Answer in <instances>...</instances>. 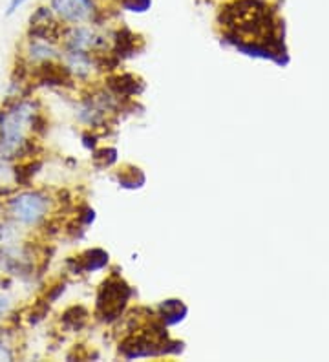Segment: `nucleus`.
<instances>
[{
	"mask_svg": "<svg viewBox=\"0 0 329 362\" xmlns=\"http://www.w3.org/2000/svg\"><path fill=\"white\" fill-rule=\"evenodd\" d=\"M49 198L40 190H24L8 199L6 209L15 222L22 225H39L49 213Z\"/></svg>",
	"mask_w": 329,
	"mask_h": 362,
	"instance_id": "obj_2",
	"label": "nucleus"
},
{
	"mask_svg": "<svg viewBox=\"0 0 329 362\" xmlns=\"http://www.w3.org/2000/svg\"><path fill=\"white\" fill-rule=\"evenodd\" d=\"M108 264V252L101 251V249H92L86 251L82 256L77 258V269L75 271H97Z\"/></svg>",
	"mask_w": 329,
	"mask_h": 362,
	"instance_id": "obj_11",
	"label": "nucleus"
},
{
	"mask_svg": "<svg viewBox=\"0 0 329 362\" xmlns=\"http://www.w3.org/2000/svg\"><path fill=\"white\" fill-rule=\"evenodd\" d=\"M130 296V285L119 276H110L107 282H102L97 293V315L105 322H114L123 315Z\"/></svg>",
	"mask_w": 329,
	"mask_h": 362,
	"instance_id": "obj_3",
	"label": "nucleus"
},
{
	"mask_svg": "<svg viewBox=\"0 0 329 362\" xmlns=\"http://www.w3.org/2000/svg\"><path fill=\"white\" fill-rule=\"evenodd\" d=\"M13 357L15 355L10 346L4 340H0V361H13Z\"/></svg>",
	"mask_w": 329,
	"mask_h": 362,
	"instance_id": "obj_16",
	"label": "nucleus"
},
{
	"mask_svg": "<svg viewBox=\"0 0 329 362\" xmlns=\"http://www.w3.org/2000/svg\"><path fill=\"white\" fill-rule=\"evenodd\" d=\"M0 267L6 269L10 275L26 276L33 271V258L28 255V249L17 246H6L0 251Z\"/></svg>",
	"mask_w": 329,
	"mask_h": 362,
	"instance_id": "obj_7",
	"label": "nucleus"
},
{
	"mask_svg": "<svg viewBox=\"0 0 329 362\" xmlns=\"http://www.w3.org/2000/svg\"><path fill=\"white\" fill-rule=\"evenodd\" d=\"M10 308H11V300L8 299V296L0 295V319L10 311Z\"/></svg>",
	"mask_w": 329,
	"mask_h": 362,
	"instance_id": "obj_17",
	"label": "nucleus"
},
{
	"mask_svg": "<svg viewBox=\"0 0 329 362\" xmlns=\"http://www.w3.org/2000/svg\"><path fill=\"white\" fill-rule=\"evenodd\" d=\"M121 6L128 11H137V13H145L152 6V0H121Z\"/></svg>",
	"mask_w": 329,
	"mask_h": 362,
	"instance_id": "obj_13",
	"label": "nucleus"
},
{
	"mask_svg": "<svg viewBox=\"0 0 329 362\" xmlns=\"http://www.w3.org/2000/svg\"><path fill=\"white\" fill-rule=\"evenodd\" d=\"M29 37L40 40L55 43L61 33V20L55 17L49 6H39L29 17Z\"/></svg>",
	"mask_w": 329,
	"mask_h": 362,
	"instance_id": "obj_5",
	"label": "nucleus"
},
{
	"mask_svg": "<svg viewBox=\"0 0 329 362\" xmlns=\"http://www.w3.org/2000/svg\"><path fill=\"white\" fill-rule=\"evenodd\" d=\"M59 57V50L55 48L54 43L40 39H31L28 44V59L31 63H52Z\"/></svg>",
	"mask_w": 329,
	"mask_h": 362,
	"instance_id": "obj_9",
	"label": "nucleus"
},
{
	"mask_svg": "<svg viewBox=\"0 0 329 362\" xmlns=\"http://www.w3.org/2000/svg\"><path fill=\"white\" fill-rule=\"evenodd\" d=\"M43 123L37 103L15 101L0 110V156L13 160L22 158L33 149L29 134Z\"/></svg>",
	"mask_w": 329,
	"mask_h": 362,
	"instance_id": "obj_1",
	"label": "nucleus"
},
{
	"mask_svg": "<svg viewBox=\"0 0 329 362\" xmlns=\"http://www.w3.org/2000/svg\"><path fill=\"white\" fill-rule=\"evenodd\" d=\"M160 309L164 326H174L187 317V308L181 300H164Z\"/></svg>",
	"mask_w": 329,
	"mask_h": 362,
	"instance_id": "obj_10",
	"label": "nucleus"
},
{
	"mask_svg": "<svg viewBox=\"0 0 329 362\" xmlns=\"http://www.w3.org/2000/svg\"><path fill=\"white\" fill-rule=\"evenodd\" d=\"M26 2H28V0H10V2H8V8H6V17H11V15L17 13Z\"/></svg>",
	"mask_w": 329,
	"mask_h": 362,
	"instance_id": "obj_15",
	"label": "nucleus"
},
{
	"mask_svg": "<svg viewBox=\"0 0 329 362\" xmlns=\"http://www.w3.org/2000/svg\"><path fill=\"white\" fill-rule=\"evenodd\" d=\"M63 39L68 54L70 52L90 54L92 50H97L102 44L101 37H97L95 31L86 24L68 26L66 29H63Z\"/></svg>",
	"mask_w": 329,
	"mask_h": 362,
	"instance_id": "obj_6",
	"label": "nucleus"
},
{
	"mask_svg": "<svg viewBox=\"0 0 329 362\" xmlns=\"http://www.w3.org/2000/svg\"><path fill=\"white\" fill-rule=\"evenodd\" d=\"M49 8L64 26L88 24L101 13L95 0H49Z\"/></svg>",
	"mask_w": 329,
	"mask_h": 362,
	"instance_id": "obj_4",
	"label": "nucleus"
},
{
	"mask_svg": "<svg viewBox=\"0 0 329 362\" xmlns=\"http://www.w3.org/2000/svg\"><path fill=\"white\" fill-rule=\"evenodd\" d=\"M68 72L77 77H88L92 72V59L88 54L81 52H70L68 55Z\"/></svg>",
	"mask_w": 329,
	"mask_h": 362,
	"instance_id": "obj_12",
	"label": "nucleus"
},
{
	"mask_svg": "<svg viewBox=\"0 0 329 362\" xmlns=\"http://www.w3.org/2000/svg\"><path fill=\"white\" fill-rule=\"evenodd\" d=\"M15 238V227L8 222H0V246H10Z\"/></svg>",
	"mask_w": 329,
	"mask_h": 362,
	"instance_id": "obj_14",
	"label": "nucleus"
},
{
	"mask_svg": "<svg viewBox=\"0 0 329 362\" xmlns=\"http://www.w3.org/2000/svg\"><path fill=\"white\" fill-rule=\"evenodd\" d=\"M20 187L19 167L0 156V196H10Z\"/></svg>",
	"mask_w": 329,
	"mask_h": 362,
	"instance_id": "obj_8",
	"label": "nucleus"
}]
</instances>
